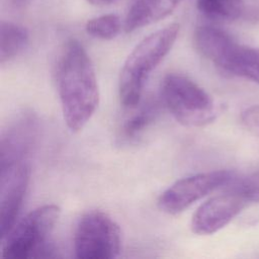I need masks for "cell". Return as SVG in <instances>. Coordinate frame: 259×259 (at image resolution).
<instances>
[{"mask_svg":"<svg viewBox=\"0 0 259 259\" xmlns=\"http://www.w3.org/2000/svg\"><path fill=\"white\" fill-rule=\"evenodd\" d=\"M57 88L64 120L71 132L81 131L99 103L93 63L77 39L66 42L57 66Z\"/></svg>","mask_w":259,"mask_h":259,"instance_id":"cell-1","label":"cell"},{"mask_svg":"<svg viewBox=\"0 0 259 259\" xmlns=\"http://www.w3.org/2000/svg\"><path fill=\"white\" fill-rule=\"evenodd\" d=\"M179 30V23H170L145 36L126 57L118 83L119 98L124 107L139 105L149 76L171 51Z\"/></svg>","mask_w":259,"mask_h":259,"instance_id":"cell-2","label":"cell"},{"mask_svg":"<svg viewBox=\"0 0 259 259\" xmlns=\"http://www.w3.org/2000/svg\"><path fill=\"white\" fill-rule=\"evenodd\" d=\"M194 44L221 70L259 84V50L240 45L224 30L209 25L195 29Z\"/></svg>","mask_w":259,"mask_h":259,"instance_id":"cell-3","label":"cell"},{"mask_svg":"<svg viewBox=\"0 0 259 259\" xmlns=\"http://www.w3.org/2000/svg\"><path fill=\"white\" fill-rule=\"evenodd\" d=\"M61 208L45 204L28 212L2 238L3 258L28 259L49 256L48 241L59 221Z\"/></svg>","mask_w":259,"mask_h":259,"instance_id":"cell-4","label":"cell"},{"mask_svg":"<svg viewBox=\"0 0 259 259\" xmlns=\"http://www.w3.org/2000/svg\"><path fill=\"white\" fill-rule=\"evenodd\" d=\"M161 97L173 117L185 126H202L215 117V105L210 95L182 74L171 73L164 77Z\"/></svg>","mask_w":259,"mask_h":259,"instance_id":"cell-5","label":"cell"},{"mask_svg":"<svg viewBox=\"0 0 259 259\" xmlns=\"http://www.w3.org/2000/svg\"><path fill=\"white\" fill-rule=\"evenodd\" d=\"M73 242L79 259H111L120 253L121 232L106 212L90 210L78 221Z\"/></svg>","mask_w":259,"mask_h":259,"instance_id":"cell-6","label":"cell"},{"mask_svg":"<svg viewBox=\"0 0 259 259\" xmlns=\"http://www.w3.org/2000/svg\"><path fill=\"white\" fill-rule=\"evenodd\" d=\"M233 173L217 170L194 174L177 180L159 197V208L168 214H178L191 204L206 196L221 186L229 184Z\"/></svg>","mask_w":259,"mask_h":259,"instance_id":"cell-7","label":"cell"},{"mask_svg":"<svg viewBox=\"0 0 259 259\" xmlns=\"http://www.w3.org/2000/svg\"><path fill=\"white\" fill-rule=\"evenodd\" d=\"M30 176L27 161L0 164V229L5 237L15 225Z\"/></svg>","mask_w":259,"mask_h":259,"instance_id":"cell-8","label":"cell"},{"mask_svg":"<svg viewBox=\"0 0 259 259\" xmlns=\"http://www.w3.org/2000/svg\"><path fill=\"white\" fill-rule=\"evenodd\" d=\"M248 201L232 185L227 191L203 202L193 213L191 230L198 235H211L227 226Z\"/></svg>","mask_w":259,"mask_h":259,"instance_id":"cell-9","label":"cell"},{"mask_svg":"<svg viewBox=\"0 0 259 259\" xmlns=\"http://www.w3.org/2000/svg\"><path fill=\"white\" fill-rule=\"evenodd\" d=\"M38 120L30 111H24L3 131L0 141V164L27 161L35 143Z\"/></svg>","mask_w":259,"mask_h":259,"instance_id":"cell-10","label":"cell"},{"mask_svg":"<svg viewBox=\"0 0 259 259\" xmlns=\"http://www.w3.org/2000/svg\"><path fill=\"white\" fill-rule=\"evenodd\" d=\"M183 0H137L124 20V30L132 32L170 15Z\"/></svg>","mask_w":259,"mask_h":259,"instance_id":"cell-11","label":"cell"},{"mask_svg":"<svg viewBox=\"0 0 259 259\" xmlns=\"http://www.w3.org/2000/svg\"><path fill=\"white\" fill-rule=\"evenodd\" d=\"M29 33L25 27L10 21L0 25V63L4 64L18 56L28 45Z\"/></svg>","mask_w":259,"mask_h":259,"instance_id":"cell-12","label":"cell"},{"mask_svg":"<svg viewBox=\"0 0 259 259\" xmlns=\"http://www.w3.org/2000/svg\"><path fill=\"white\" fill-rule=\"evenodd\" d=\"M197 9L209 18L234 20L244 11L243 0H196Z\"/></svg>","mask_w":259,"mask_h":259,"instance_id":"cell-13","label":"cell"},{"mask_svg":"<svg viewBox=\"0 0 259 259\" xmlns=\"http://www.w3.org/2000/svg\"><path fill=\"white\" fill-rule=\"evenodd\" d=\"M158 112L156 102H147L143 104L134 114H132L122 124V137L126 140L135 139L151 124Z\"/></svg>","mask_w":259,"mask_h":259,"instance_id":"cell-14","label":"cell"},{"mask_svg":"<svg viewBox=\"0 0 259 259\" xmlns=\"http://www.w3.org/2000/svg\"><path fill=\"white\" fill-rule=\"evenodd\" d=\"M120 18L113 13L89 19L85 29L88 34L100 39H112L120 31Z\"/></svg>","mask_w":259,"mask_h":259,"instance_id":"cell-15","label":"cell"},{"mask_svg":"<svg viewBox=\"0 0 259 259\" xmlns=\"http://www.w3.org/2000/svg\"><path fill=\"white\" fill-rule=\"evenodd\" d=\"M233 186L248 202H259V171L251 173Z\"/></svg>","mask_w":259,"mask_h":259,"instance_id":"cell-16","label":"cell"},{"mask_svg":"<svg viewBox=\"0 0 259 259\" xmlns=\"http://www.w3.org/2000/svg\"><path fill=\"white\" fill-rule=\"evenodd\" d=\"M242 120L249 128L256 132L259 131V105H254L247 108L242 113Z\"/></svg>","mask_w":259,"mask_h":259,"instance_id":"cell-17","label":"cell"},{"mask_svg":"<svg viewBox=\"0 0 259 259\" xmlns=\"http://www.w3.org/2000/svg\"><path fill=\"white\" fill-rule=\"evenodd\" d=\"M90 4L95 5V6H107V5H112L115 4L121 0H87Z\"/></svg>","mask_w":259,"mask_h":259,"instance_id":"cell-18","label":"cell"},{"mask_svg":"<svg viewBox=\"0 0 259 259\" xmlns=\"http://www.w3.org/2000/svg\"><path fill=\"white\" fill-rule=\"evenodd\" d=\"M9 2L15 7H23L29 2V0H9Z\"/></svg>","mask_w":259,"mask_h":259,"instance_id":"cell-19","label":"cell"}]
</instances>
